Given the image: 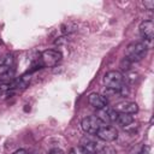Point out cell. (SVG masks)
<instances>
[{
	"label": "cell",
	"instance_id": "ac0fdd59",
	"mask_svg": "<svg viewBox=\"0 0 154 154\" xmlns=\"http://www.w3.org/2000/svg\"><path fill=\"white\" fill-rule=\"evenodd\" d=\"M13 154H28V152L25 150V149H23V148H20V149H17Z\"/></svg>",
	"mask_w": 154,
	"mask_h": 154
},
{
	"label": "cell",
	"instance_id": "4fadbf2b",
	"mask_svg": "<svg viewBox=\"0 0 154 154\" xmlns=\"http://www.w3.org/2000/svg\"><path fill=\"white\" fill-rule=\"evenodd\" d=\"M96 154H116V150L109 146H101Z\"/></svg>",
	"mask_w": 154,
	"mask_h": 154
},
{
	"label": "cell",
	"instance_id": "9a60e30c",
	"mask_svg": "<svg viewBox=\"0 0 154 154\" xmlns=\"http://www.w3.org/2000/svg\"><path fill=\"white\" fill-rule=\"evenodd\" d=\"M137 154H150V148L148 146H142V148L138 150Z\"/></svg>",
	"mask_w": 154,
	"mask_h": 154
},
{
	"label": "cell",
	"instance_id": "277c9868",
	"mask_svg": "<svg viewBox=\"0 0 154 154\" xmlns=\"http://www.w3.org/2000/svg\"><path fill=\"white\" fill-rule=\"evenodd\" d=\"M61 59H63V54L57 49L43 51L38 57L42 67H54L61 61Z\"/></svg>",
	"mask_w": 154,
	"mask_h": 154
},
{
	"label": "cell",
	"instance_id": "5b68a950",
	"mask_svg": "<svg viewBox=\"0 0 154 154\" xmlns=\"http://www.w3.org/2000/svg\"><path fill=\"white\" fill-rule=\"evenodd\" d=\"M103 125H106L97 116H88L82 119L81 126L82 130L88 135H95Z\"/></svg>",
	"mask_w": 154,
	"mask_h": 154
},
{
	"label": "cell",
	"instance_id": "9c48e42d",
	"mask_svg": "<svg viewBox=\"0 0 154 154\" xmlns=\"http://www.w3.org/2000/svg\"><path fill=\"white\" fill-rule=\"evenodd\" d=\"M140 35L144 41H152L154 37V23L152 20H143L141 22L140 26Z\"/></svg>",
	"mask_w": 154,
	"mask_h": 154
},
{
	"label": "cell",
	"instance_id": "7c38bea8",
	"mask_svg": "<svg viewBox=\"0 0 154 154\" xmlns=\"http://www.w3.org/2000/svg\"><path fill=\"white\" fill-rule=\"evenodd\" d=\"M117 123H119L122 126L126 128L134 123V117H132V114H128V113H118Z\"/></svg>",
	"mask_w": 154,
	"mask_h": 154
},
{
	"label": "cell",
	"instance_id": "d6986e66",
	"mask_svg": "<svg viewBox=\"0 0 154 154\" xmlns=\"http://www.w3.org/2000/svg\"><path fill=\"white\" fill-rule=\"evenodd\" d=\"M69 154H77V152H76L75 149H71V150L69 152Z\"/></svg>",
	"mask_w": 154,
	"mask_h": 154
},
{
	"label": "cell",
	"instance_id": "30bf717a",
	"mask_svg": "<svg viewBox=\"0 0 154 154\" xmlns=\"http://www.w3.org/2000/svg\"><path fill=\"white\" fill-rule=\"evenodd\" d=\"M79 147L89 150V152H93V153H97V150L100 149V143L97 141H95L94 138H91L89 135H85L84 137H82L81 142H79Z\"/></svg>",
	"mask_w": 154,
	"mask_h": 154
},
{
	"label": "cell",
	"instance_id": "2e32d148",
	"mask_svg": "<svg viewBox=\"0 0 154 154\" xmlns=\"http://www.w3.org/2000/svg\"><path fill=\"white\" fill-rule=\"evenodd\" d=\"M143 5L147 10H153L154 8V1H143Z\"/></svg>",
	"mask_w": 154,
	"mask_h": 154
},
{
	"label": "cell",
	"instance_id": "52a82bcc",
	"mask_svg": "<svg viewBox=\"0 0 154 154\" xmlns=\"http://www.w3.org/2000/svg\"><path fill=\"white\" fill-rule=\"evenodd\" d=\"M88 102L90 106H93L94 108H96L97 111L103 109L108 106V100L105 95H101L99 93H91L88 96Z\"/></svg>",
	"mask_w": 154,
	"mask_h": 154
},
{
	"label": "cell",
	"instance_id": "6da1fadb",
	"mask_svg": "<svg viewBox=\"0 0 154 154\" xmlns=\"http://www.w3.org/2000/svg\"><path fill=\"white\" fill-rule=\"evenodd\" d=\"M148 51V46L144 42H132L125 49V59L130 63H137L142 60Z\"/></svg>",
	"mask_w": 154,
	"mask_h": 154
},
{
	"label": "cell",
	"instance_id": "8992f818",
	"mask_svg": "<svg viewBox=\"0 0 154 154\" xmlns=\"http://www.w3.org/2000/svg\"><path fill=\"white\" fill-rule=\"evenodd\" d=\"M95 136L103 142H113L118 138V130L114 126L106 124L95 134Z\"/></svg>",
	"mask_w": 154,
	"mask_h": 154
},
{
	"label": "cell",
	"instance_id": "ba28073f",
	"mask_svg": "<svg viewBox=\"0 0 154 154\" xmlns=\"http://www.w3.org/2000/svg\"><path fill=\"white\" fill-rule=\"evenodd\" d=\"M113 109L118 113H128V114H134V113H137L138 111V106L136 102L134 101H128V100H124V101H120L118 103L114 105Z\"/></svg>",
	"mask_w": 154,
	"mask_h": 154
},
{
	"label": "cell",
	"instance_id": "e0dca14e",
	"mask_svg": "<svg viewBox=\"0 0 154 154\" xmlns=\"http://www.w3.org/2000/svg\"><path fill=\"white\" fill-rule=\"evenodd\" d=\"M48 154H64L63 153V150H60V149H58V148H55V149H52Z\"/></svg>",
	"mask_w": 154,
	"mask_h": 154
},
{
	"label": "cell",
	"instance_id": "7a4b0ae2",
	"mask_svg": "<svg viewBox=\"0 0 154 154\" xmlns=\"http://www.w3.org/2000/svg\"><path fill=\"white\" fill-rule=\"evenodd\" d=\"M14 73V57L11 53H7L0 58V78L4 81L11 82Z\"/></svg>",
	"mask_w": 154,
	"mask_h": 154
},
{
	"label": "cell",
	"instance_id": "8fae6325",
	"mask_svg": "<svg viewBox=\"0 0 154 154\" xmlns=\"http://www.w3.org/2000/svg\"><path fill=\"white\" fill-rule=\"evenodd\" d=\"M105 124L106 123H113L117 122V117H118V112H116L113 108H109L108 106L103 109L99 111V116H97Z\"/></svg>",
	"mask_w": 154,
	"mask_h": 154
},
{
	"label": "cell",
	"instance_id": "3957f363",
	"mask_svg": "<svg viewBox=\"0 0 154 154\" xmlns=\"http://www.w3.org/2000/svg\"><path fill=\"white\" fill-rule=\"evenodd\" d=\"M103 83L106 85V89L114 90V91L119 93V90L124 85V76H123L122 72H119L117 70L108 71L103 76Z\"/></svg>",
	"mask_w": 154,
	"mask_h": 154
},
{
	"label": "cell",
	"instance_id": "5bb4252c",
	"mask_svg": "<svg viewBox=\"0 0 154 154\" xmlns=\"http://www.w3.org/2000/svg\"><path fill=\"white\" fill-rule=\"evenodd\" d=\"M131 64H132V63H130L128 59H125V58H124V59L122 60V63H120V67H122V70H125V71H126V70H129V69H130Z\"/></svg>",
	"mask_w": 154,
	"mask_h": 154
}]
</instances>
